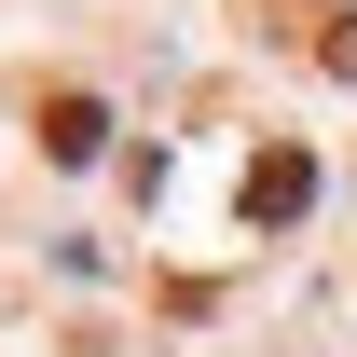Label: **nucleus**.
<instances>
[{"instance_id": "obj_3", "label": "nucleus", "mask_w": 357, "mask_h": 357, "mask_svg": "<svg viewBox=\"0 0 357 357\" xmlns=\"http://www.w3.org/2000/svg\"><path fill=\"white\" fill-rule=\"evenodd\" d=\"M316 69H330V83H357V14H316Z\"/></svg>"}, {"instance_id": "obj_2", "label": "nucleus", "mask_w": 357, "mask_h": 357, "mask_svg": "<svg viewBox=\"0 0 357 357\" xmlns=\"http://www.w3.org/2000/svg\"><path fill=\"white\" fill-rule=\"evenodd\" d=\"M96 137H110L96 96H42V151H55V165H96Z\"/></svg>"}, {"instance_id": "obj_1", "label": "nucleus", "mask_w": 357, "mask_h": 357, "mask_svg": "<svg viewBox=\"0 0 357 357\" xmlns=\"http://www.w3.org/2000/svg\"><path fill=\"white\" fill-rule=\"evenodd\" d=\"M316 206V151H289V137H275L261 165H248V220H303Z\"/></svg>"}]
</instances>
